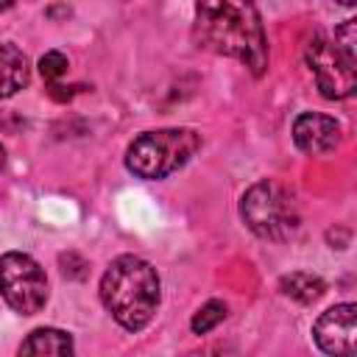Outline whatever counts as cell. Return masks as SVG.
Here are the masks:
<instances>
[{"mask_svg":"<svg viewBox=\"0 0 357 357\" xmlns=\"http://www.w3.org/2000/svg\"><path fill=\"white\" fill-rule=\"evenodd\" d=\"M17 0H0V11H6V8H11Z\"/></svg>","mask_w":357,"mask_h":357,"instance_id":"obj_14","label":"cell"},{"mask_svg":"<svg viewBox=\"0 0 357 357\" xmlns=\"http://www.w3.org/2000/svg\"><path fill=\"white\" fill-rule=\"evenodd\" d=\"M39 73H42L45 81H59L67 73V56L59 53V50H47L39 59Z\"/></svg>","mask_w":357,"mask_h":357,"instance_id":"obj_13","label":"cell"},{"mask_svg":"<svg viewBox=\"0 0 357 357\" xmlns=\"http://www.w3.org/2000/svg\"><path fill=\"white\" fill-rule=\"evenodd\" d=\"M159 298H162L159 273L142 257H134V254L117 257L100 279L103 307L128 332H139L142 326L151 324L159 307Z\"/></svg>","mask_w":357,"mask_h":357,"instance_id":"obj_2","label":"cell"},{"mask_svg":"<svg viewBox=\"0 0 357 357\" xmlns=\"http://www.w3.org/2000/svg\"><path fill=\"white\" fill-rule=\"evenodd\" d=\"M240 215L245 226L262 240H287L298 229L296 195L273 178H262L243 192Z\"/></svg>","mask_w":357,"mask_h":357,"instance_id":"obj_4","label":"cell"},{"mask_svg":"<svg viewBox=\"0 0 357 357\" xmlns=\"http://www.w3.org/2000/svg\"><path fill=\"white\" fill-rule=\"evenodd\" d=\"M0 296L6 304L22 315H33L47 301V276L42 265L22 251H8L0 257Z\"/></svg>","mask_w":357,"mask_h":357,"instance_id":"obj_6","label":"cell"},{"mask_svg":"<svg viewBox=\"0 0 357 357\" xmlns=\"http://www.w3.org/2000/svg\"><path fill=\"white\" fill-rule=\"evenodd\" d=\"M293 142L298 145V151L312 153V156L329 153L340 145V123L329 114L304 112L293 123Z\"/></svg>","mask_w":357,"mask_h":357,"instance_id":"obj_8","label":"cell"},{"mask_svg":"<svg viewBox=\"0 0 357 357\" xmlns=\"http://www.w3.org/2000/svg\"><path fill=\"white\" fill-rule=\"evenodd\" d=\"M28 84V59L17 45H0V100Z\"/></svg>","mask_w":357,"mask_h":357,"instance_id":"obj_9","label":"cell"},{"mask_svg":"<svg viewBox=\"0 0 357 357\" xmlns=\"http://www.w3.org/2000/svg\"><path fill=\"white\" fill-rule=\"evenodd\" d=\"M201 148V137L192 128H159L139 134L126 151V167L139 178H165L184 167Z\"/></svg>","mask_w":357,"mask_h":357,"instance_id":"obj_3","label":"cell"},{"mask_svg":"<svg viewBox=\"0 0 357 357\" xmlns=\"http://www.w3.org/2000/svg\"><path fill=\"white\" fill-rule=\"evenodd\" d=\"M3 162H6V151H3V145H0V170H3Z\"/></svg>","mask_w":357,"mask_h":357,"instance_id":"obj_15","label":"cell"},{"mask_svg":"<svg viewBox=\"0 0 357 357\" xmlns=\"http://www.w3.org/2000/svg\"><path fill=\"white\" fill-rule=\"evenodd\" d=\"M312 337L324 354H351L357 340V307L346 301L321 312V318L312 326Z\"/></svg>","mask_w":357,"mask_h":357,"instance_id":"obj_7","label":"cell"},{"mask_svg":"<svg viewBox=\"0 0 357 357\" xmlns=\"http://www.w3.org/2000/svg\"><path fill=\"white\" fill-rule=\"evenodd\" d=\"M335 3H343V6H354V0H335Z\"/></svg>","mask_w":357,"mask_h":357,"instance_id":"obj_16","label":"cell"},{"mask_svg":"<svg viewBox=\"0 0 357 357\" xmlns=\"http://www.w3.org/2000/svg\"><path fill=\"white\" fill-rule=\"evenodd\" d=\"M192 33L201 47L243 61L254 75L268 67V39L251 0H195Z\"/></svg>","mask_w":357,"mask_h":357,"instance_id":"obj_1","label":"cell"},{"mask_svg":"<svg viewBox=\"0 0 357 357\" xmlns=\"http://www.w3.org/2000/svg\"><path fill=\"white\" fill-rule=\"evenodd\" d=\"M20 354H56V357H67V354H73V337L67 332H61V329L42 326V329H33L22 340Z\"/></svg>","mask_w":357,"mask_h":357,"instance_id":"obj_10","label":"cell"},{"mask_svg":"<svg viewBox=\"0 0 357 357\" xmlns=\"http://www.w3.org/2000/svg\"><path fill=\"white\" fill-rule=\"evenodd\" d=\"M223 318H226V304H223V301H218V298H212V301H206V304L192 315L190 329H192L195 335H206V332H209V329H215Z\"/></svg>","mask_w":357,"mask_h":357,"instance_id":"obj_12","label":"cell"},{"mask_svg":"<svg viewBox=\"0 0 357 357\" xmlns=\"http://www.w3.org/2000/svg\"><path fill=\"white\" fill-rule=\"evenodd\" d=\"M307 67L315 75V84L324 98L329 100H343L354 95L357 78H354V42H340L335 36H312L304 50Z\"/></svg>","mask_w":357,"mask_h":357,"instance_id":"obj_5","label":"cell"},{"mask_svg":"<svg viewBox=\"0 0 357 357\" xmlns=\"http://www.w3.org/2000/svg\"><path fill=\"white\" fill-rule=\"evenodd\" d=\"M279 290H282L284 296L296 298L298 304H312V301H318V298L324 296L326 284H324V279L315 276V273L296 271V273H287V276L279 279Z\"/></svg>","mask_w":357,"mask_h":357,"instance_id":"obj_11","label":"cell"}]
</instances>
